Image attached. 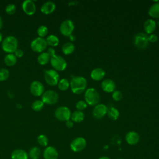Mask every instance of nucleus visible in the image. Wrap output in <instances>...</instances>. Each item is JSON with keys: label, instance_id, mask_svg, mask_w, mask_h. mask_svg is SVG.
Masks as SVG:
<instances>
[{"label": "nucleus", "instance_id": "nucleus-1", "mask_svg": "<svg viewBox=\"0 0 159 159\" xmlns=\"http://www.w3.org/2000/svg\"><path fill=\"white\" fill-rule=\"evenodd\" d=\"M70 86L74 94H80L85 91L87 86V81L83 76H74L71 79Z\"/></svg>", "mask_w": 159, "mask_h": 159}, {"label": "nucleus", "instance_id": "nucleus-2", "mask_svg": "<svg viewBox=\"0 0 159 159\" xmlns=\"http://www.w3.org/2000/svg\"><path fill=\"white\" fill-rule=\"evenodd\" d=\"M18 40L13 35L5 37L2 41V49L7 53H14L18 48Z\"/></svg>", "mask_w": 159, "mask_h": 159}, {"label": "nucleus", "instance_id": "nucleus-3", "mask_svg": "<svg viewBox=\"0 0 159 159\" xmlns=\"http://www.w3.org/2000/svg\"><path fill=\"white\" fill-rule=\"evenodd\" d=\"M84 99L87 104L95 106L99 102L100 96L96 89L89 88H88L85 91Z\"/></svg>", "mask_w": 159, "mask_h": 159}, {"label": "nucleus", "instance_id": "nucleus-4", "mask_svg": "<svg viewBox=\"0 0 159 159\" xmlns=\"http://www.w3.org/2000/svg\"><path fill=\"white\" fill-rule=\"evenodd\" d=\"M50 62L52 66L56 71H63L67 66V63L64 58L56 54L50 57Z\"/></svg>", "mask_w": 159, "mask_h": 159}, {"label": "nucleus", "instance_id": "nucleus-5", "mask_svg": "<svg viewBox=\"0 0 159 159\" xmlns=\"http://www.w3.org/2000/svg\"><path fill=\"white\" fill-rule=\"evenodd\" d=\"M44 78L48 84L55 86L60 80V76L57 71L54 69H49L44 71Z\"/></svg>", "mask_w": 159, "mask_h": 159}, {"label": "nucleus", "instance_id": "nucleus-6", "mask_svg": "<svg viewBox=\"0 0 159 159\" xmlns=\"http://www.w3.org/2000/svg\"><path fill=\"white\" fill-rule=\"evenodd\" d=\"M148 35L144 32H139L134 36V43L139 49H145L148 46Z\"/></svg>", "mask_w": 159, "mask_h": 159}, {"label": "nucleus", "instance_id": "nucleus-7", "mask_svg": "<svg viewBox=\"0 0 159 159\" xmlns=\"http://www.w3.org/2000/svg\"><path fill=\"white\" fill-rule=\"evenodd\" d=\"M47 43L46 39L42 37H36L30 43L31 49L37 53H42L47 48Z\"/></svg>", "mask_w": 159, "mask_h": 159}, {"label": "nucleus", "instance_id": "nucleus-8", "mask_svg": "<svg viewBox=\"0 0 159 159\" xmlns=\"http://www.w3.org/2000/svg\"><path fill=\"white\" fill-rule=\"evenodd\" d=\"M59 96L58 93L53 90L45 91L42 95V101L44 104L53 105L57 102Z\"/></svg>", "mask_w": 159, "mask_h": 159}, {"label": "nucleus", "instance_id": "nucleus-9", "mask_svg": "<svg viewBox=\"0 0 159 159\" xmlns=\"http://www.w3.org/2000/svg\"><path fill=\"white\" fill-rule=\"evenodd\" d=\"M71 111L66 106H60L56 109L54 112L55 117L60 121H67L70 119Z\"/></svg>", "mask_w": 159, "mask_h": 159}, {"label": "nucleus", "instance_id": "nucleus-10", "mask_svg": "<svg viewBox=\"0 0 159 159\" xmlns=\"http://www.w3.org/2000/svg\"><path fill=\"white\" fill-rule=\"evenodd\" d=\"M74 29L75 25L73 22L70 19H66L61 23L59 30L63 35L65 37H70L72 35Z\"/></svg>", "mask_w": 159, "mask_h": 159}, {"label": "nucleus", "instance_id": "nucleus-11", "mask_svg": "<svg viewBox=\"0 0 159 159\" xmlns=\"http://www.w3.org/2000/svg\"><path fill=\"white\" fill-rule=\"evenodd\" d=\"M86 139L83 137H79L72 140L70 143V148L74 152H80L86 147Z\"/></svg>", "mask_w": 159, "mask_h": 159}, {"label": "nucleus", "instance_id": "nucleus-12", "mask_svg": "<svg viewBox=\"0 0 159 159\" xmlns=\"http://www.w3.org/2000/svg\"><path fill=\"white\" fill-rule=\"evenodd\" d=\"M30 91L35 96H40L45 92V88L41 82L34 81L30 85Z\"/></svg>", "mask_w": 159, "mask_h": 159}, {"label": "nucleus", "instance_id": "nucleus-13", "mask_svg": "<svg viewBox=\"0 0 159 159\" xmlns=\"http://www.w3.org/2000/svg\"><path fill=\"white\" fill-rule=\"evenodd\" d=\"M107 107L104 104H98L93 109V117L96 119H100L105 116L107 112Z\"/></svg>", "mask_w": 159, "mask_h": 159}, {"label": "nucleus", "instance_id": "nucleus-14", "mask_svg": "<svg viewBox=\"0 0 159 159\" xmlns=\"http://www.w3.org/2000/svg\"><path fill=\"white\" fill-rule=\"evenodd\" d=\"M22 9L25 14L32 16L35 12L36 6L32 0H25L22 4Z\"/></svg>", "mask_w": 159, "mask_h": 159}, {"label": "nucleus", "instance_id": "nucleus-15", "mask_svg": "<svg viewBox=\"0 0 159 159\" xmlns=\"http://www.w3.org/2000/svg\"><path fill=\"white\" fill-rule=\"evenodd\" d=\"M44 159H58V153L57 150L53 146H47L43 152Z\"/></svg>", "mask_w": 159, "mask_h": 159}, {"label": "nucleus", "instance_id": "nucleus-16", "mask_svg": "<svg viewBox=\"0 0 159 159\" xmlns=\"http://www.w3.org/2000/svg\"><path fill=\"white\" fill-rule=\"evenodd\" d=\"M102 90L106 93H112L116 90V85L115 82L111 79H105L101 83Z\"/></svg>", "mask_w": 159, "mask_h": 159}, {"label": "nucleus", "instance_id": "nucleus-17", "mask_svg": "<svg viewBox=\"0 0 159 159\" xmlns=\"http://www.w3.org/2000/svg\"><path fill=\"white\" fill-rule=\"evenodd\" d=\"M125 139L128 144L134 145L139 142L140 136L137 132L135 131H130L125 135Z\"/></svg>", "mask_w": 159, "mask_h": 159}, {"label": "nucleus", "instance_id": "nucleus-18", "mask_svg": "<svg viewBox=\"0 0 159 159\" xmlns=\"http://www.w3.org/2000/svg\"><path fill=\"white\" fill-rule=\"evenodd\" d=\"M56 8V5L53 1H47L44 2L41 7L40 11L44 14H50L54 12Z\"/></svg>", "mask_w": 159, "mask_h": 159}, {"label": "nucleus", "instance_id": "nucleus-19", "mask_svg": "<svg viewBox=\"0 0 159 159\" xmlns=\"http://www.w3.org/2000/svg\"><path fill=\"white\" fill-rule=\"evenodd\" d=\"M156 26H157L156 22L154 20L152 19L146 20L143 24V29L145 32V34H152L155 31L156 29Z\"/></svg>", "mask_w": 159, "mask_h": 159}, {"label": "nucleus", "instance_id": "nucleus-20", "mask_svg": "<svg viewBox=\"0 0 159 159\" xmlns=\"http://www.w3.org/2000/svg\"><path fill=\"white\" fill-rule=\"evenodd\" d=\"M105 71L101 68H96L93 69L90 74L91 78L95 81L101 80L105 76Z\"/></svg>", "mask_w": 159, "mask_h": 159}, {"label": "nucleus", "instance_id": "nucleus-21", "mask_svg": "<svg viewBox=\"0 0 159 159\" xmlns=\"http://www.w3.org/2000/svg\"><path fill=\"white\" fill-rule=\"evenodd\" d=\"M11 159H29V155L25 150L16 149L12 152Z\"/></svg>", "mask_w": 159, "mask_h": 159}, {"label": "nucleus", "instance_id": "nucleus-22", "mask_svg": "<svg viewBox=\"0 0 159 159\" xmlns=\"http://www.w3.org/2000/svg\"><path fill=\"white\" fill-rule=\"evenodd\" d=\"M148 14L153 18H159V2H155L150 7Z\"/></svg>", "mask_w": 159, "mask_h": 159}, {"label": "nucleus", "instance_id": "nucleus-23", "mask_svg": "<svg viewBox=\"0 0 159 159\" xmlns=\"http://www.w3.org/2000/svg\"><path fill=\"white\" fill-rule=\"evenodd\" d=\"M84 114L81 111H75L71 114L70 119L75 122H81L84 120Z\"/></svg>", "mask_w": 159, "mask_h": 159}, {"label": "nucleus", "instance_id": "nucleus-24", "mask_svg": "<svg viewBox=\"0 0 159 159\" xmlns=\"http://www.w3.org/2000/svg\"><path fill=\"white\" fill-rule=\"evenodd\" d=\"M4 61L7 66H12L16 63L17 57L14 53H7L4 58Z\"/></svg>", "mask_w": 159, "mask_h": 159}, {"label": "nucleus", "instance_id": "nucleus-25", "mask_svg": "<svg viewBox=\"0 0 159 159\" xmlns=\"http://www.w3.org/2000/svg\"><path fill=\"white\" fill-rule=\"evenodd\" d=\"M50 57L45 52L40 53L37 57V61L41 65H46L50 61Z\"/></svg>", "mask_w": 159, "mask_h": 159}, {"label": "nucleus", "instance_id": "nucleus-26", "mask_svg": "<svg viewBox=\"0 0 159 159\" xmlns=\"http://www.w3.org/2000/svg\"><path fill=\"white\" fill-rule=\"evenodd\" d=\"M75 48V47L73 43L66 42L63 45V46L61 47V50L64 54L69 55V54L72 53L74 52Z\"/></svg>", "mask_w": 159, "mask_h": 159}, {"label": "nucleus", "instance_id": "nucleus-27", "mask_svg": "<svg viewBox=\"0 0 159 159\" xmlns=\"http://www.w3.org/2000/svg\"><path fill=\"white\" fill-rule=\"evenodd\" d=\"M107 114L108 117L113 120H117L120 115L119 111L114 107H111L109 109H108Z\"/></svg>", "mask_w": 159, "mask_h": 159}, {"label": "nucleus", "instance_id": "nucleus-28", "mask_svg": "<svg viewBox=\"0 0 159 159\" xmlns=\"http://www.w3.org/2000/svg\"><path fill=\"white\" fill-rule=\"evenodd\" d=\"M40 149L38 147H33L29 151V157L31 159H38L40 155Z\"/></svg>", "mask_w": 159, "mask_h": 159}, {"label": "nucleus", "instance_id": "nucleus-29", "mask_svg": "<svg viewBox=\"0 0 159 159\" xmlns=\"http://www.w3.org/2000/svg\"><path fill=\"white\" fill-rule=\"evenodd\" d=\"M46 41L47 43V45H50L51 47H56L59 44V39L57 36L51 34L47 36L46 39Z\"/></svg>", "mask_w": 159, "mask_h": 159}, {"label": "nucleus", "instance_id": "nucleus-30", "mask_svg": "<svg viewBox=\"0 0 159 159\" xmlns=\"http://www.w3.org/2000/svg\"><path fill=\"white\" fill-rule=\"evenodd\" d=\"M57 85L60 90L66 91L70 87V82L66 78H62L59 80Z\"/></svg>", "mask_w": 159, "mask_h": 159}, {"label": "nucleus", "instance_id": "nucleus-31", "mask_svg": "<svg viewBox=\"0 0 159 159\" xmlns=\"http://www.w3.org/2000/svg\"><path fill=\"white\" fill-rule=\"evenodd\" d=\"M44 106V103L42 100H35L32 104V109L34 111H41Z\"/></svg>", "mask_w": 159, "mask_h": 159}, {"label": "nucleus", "instance_id": "nucleus-32", "mask_svg": "<svg viewBox=\"0 0 159 159\" xmlns=\"http://www.w3.org/2000/svg\"><path fill=\"white\" fill-rule=\"evenodd\" d=\"M38 143L42 147H47L48 143V139L44 134H40L37 137Z\"/></svg>", "mask_w": 159, "mask_h": 159}, {"label": "nucleus", "instance_id": "nucleus-33", "mask_svg": "<svg viewBox=\"0 0 159 159\" xmlns=\"http://www.w3.org/2000/svg\"><path fill=\"white\" fill-rule=\"evenodd\" d=\"M48 32V28L45 25H42L40 27H39L37 29V30L39 37H42V38H43L44 37H45L47 35Z\"/></svg>", "mask_w": 159, "mask_h": 159}, {"label": "nucleus", "instance_id": "nucleus-34", "mask_svg": "<svg viewBox=\"0 0 159 159\" xmlns=\"http://www.w3.org/2000/svg\"><path fill=\"white\" fill-rule=\"evenodd\" d=\"M9 76V71L7 69L2 68H0V81H3L6 80Z\"/></svg>", "mask_w": 159, "mask_h": 159}, {"label": "nucleus", "instance_id": "nucleus-35", "mask_svg": "<svg viewBox=\"0 0 159 159\" xmlns=\"http://www.w3.org/2000/svg\"><path fill=\"white\" fill-rule=\"evenodd\" d=\"M5 11L9 15L14 14L16 11V6L14 4H9L5 8Z\"/></svg>", "mask_w": 159, "mask_h": 159}, {"label": "nucleus", "instance_id": "nucleus-36", "mask_svg": "<svg viewBox=\"0 0 159 159\" xmlns=\"http://www.w3.org/2000/svg\"><path fill=\"white\" fill-rule=\"evenodd\" d=\"M87 103L84 101H78L76 104H75V107L76 108L78 109V111H82L83 110L85 109L87 107Z\"/></svg>", "mask_w": 159, "mask_h": 159}, {"label": "nucleus", "instance_id": "nucleus-37", "mask_svg": "<svg viewBox=\"0 0 159 159\" xmlns=\"http://www.w3.org/2000/svg\"><path fill=\"white\" fill-rule=\"evenodd\" d=\"M122 97H123V95L122 92L119 90H115L112 94V99L116 101H120L122 99Z\"/></svg>", "mask_w": 159, "mask_h": 159}, {"label": "nucleus", "instance_id": "nucleus-38", "mask_svg": "<svg viewBox=\"0 0 159 159\" xmlns=\"http://www.w3.org/2000/svg\"><path fill=\"white\" fill-rule=\"evenodd\" d=\"M148 39L149 42L154 43V42H156L158 40V37L156 34H151L149 35H148Z\"/></svg>", "mask_w": 159, "mask_h": 159}, {"label": "nucleus", "instance_id": "nucleus-39", "mask_svg": "<svg viewBox=\"0 0 159 159\" xmlns=\"http://www.w3.org/2000/svg\"><path fill=\"white\" fill-rule=\"evenodd\" d=\"M14 54L15 55V56L17 58H20V57H22L23 55H24V52H23V50H22V49H20V48H17L16 51H15V52L14 53Z\"/></svg>", "mask_w": 159, "mask_h": 159}, {"label": "nucleus", "instance_id": "nucleus-40", "mask_svg": "<svg viewBox=\"0 0 159 159\" xmlns=\"http://www.w3.org/2000/svg\"><path fill=\"white\" fill-rule=\"evenodd\" d=\"M50 57H53V55H55V49L53 47H49L47 48V51L46 52Z\"/></svg>", "mask_w": 159, "mask_h": 159}, {"label": "nucleus", "instance_id": "nucleus-41", "mask_svg": "<svg viewBox=\"0 0 159 159\" xmlns=\"http://www.w3.org/2000/svg\"><path fill=\"white\" fill-rule=\"evenodd\" d=\"M66 126L68 128H71L73 126V122L71 120H68L67 121H66Z\"/></svg>", "mask_w": 159, "mask_h": 159}, {"label": "nucleus", "instance_id": "nucleus-42", "mask_svg": "<svg viewBox=\"0 0 159 159\" xmlns=\"http://www.w3.org/2000/svg\"><path fill=\"white\" fill-rule=\"evenodd\" d=\"M2 24H3L2 19L1 17L0 16V29H1V28H2Z\"/></svg>", "mask_w": 159, "mask_h": 159}, {"label": "nucleus", "instance_id": "nucleus-43", "mask_svg": "<svg viewBox=\"0 0 159 159\" xmlns=\"http://www.w3.org/2000/svg\"><path fill=\"white\" fill-rule=\"evenodd\" d=\"M69 37H70V39H71V40H75V37L73 35H71Z\"/></svg>", "mask_w": 159, "mask_h": 159}, {"label": "nucleus", "instance_id": "nucleus-44", "mask_svg": "<svg viewBox=\"0 0 159 159\" xmlns=\"http://www.w3.org/2000/svg\"><path fill=\"white\" fill-rule=\"evenodd\" d=\"M99 159H111V158L109 157H101Z\"/></svg>", "mask_w": 159, "mask_h": 159}, {"label": "nucleus", "instance_id": "nucleus-45", "mask_svg": "<svg viewBox=\"0 0 159 159\" xmlns=\"http://www.w3.org/2000/svg\"><path fill=\"white\" fill-rule=\"evenodd\" d=\"M2 40H3V39H2V34L0 32V43L2 42Z\"/></svg>", "mask_w": 159, "mask_h": 159}, {"label": "nucleus", "instance_id": "nucleus-46", "mask_svg": "<svg viewBox=\"0 0 159 159\" xmlns=\"http://www.w3.org/2000/svg\"><path fill=\"white\" fill-rule=\"evenodd\" d=\"M118 159H122V158H118Z\"/></svg>", "mask_w": 159, "mask_h": 159}]
</instances>
